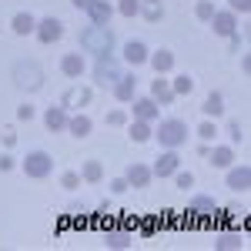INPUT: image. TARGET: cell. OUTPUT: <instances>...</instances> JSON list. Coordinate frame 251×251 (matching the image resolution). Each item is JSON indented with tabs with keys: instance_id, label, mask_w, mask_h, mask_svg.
<instances>
[{
	"instance_id": "1",
	"label": "cell",
	"mask_w": 251,
	"mask_h": 251,
	"mask_svg": "<svg viewBox=\"0 0 251 251\" xmlns=\"http://www.w3.org/2000/svg\"><path fill=\"white\" fill-rule=\"evenodd\" d=\"M77 40H80V50L84 54H94V57H111L114 47H117L111 24H87Z\"/></svg>"
},
{
	"instance_id": "2",
	"label": "cell",
	"mask_w": 251,
	"mask_h": 251,
	"mask_svg": "<svg viewBox=\"0 0 251 251\" xmlns=\"http://www.w3.org/2000/svg\"><path fill=\"white\" fill-rule=\"evenodd\" d=\"M10 80H14V87H17V91L34 94V91L44 87V67H40L37 60L20 57V60H14V67H10Z\"/></svg>"
},
{
	"instance_id": "3",
	"label": "cell",
	"mask_w": 251,
	"mask_h": 251,
	"mask_svg": "<svg viewBox=\"0 0 251 251\" xmlns=\"http://www.w3.org/2000/svg\"><path fill=\"white\" fill-rule=\"evenodd\" d=\"M154 141L161 148H181L184 141H188V124L181 121V117H168V121H161L154 127Z\"/></svg>"
},
{
	"instance_id": "4",
	"label": "cell",
	"mask_w": 251,
	"mask_h": 251,
	"mask_svg": "<svg viewBox=\"0 0 251 251\" xmlns=\"http://www.w3.org/2000/svg\"><path fill=\"white\" fill-rule=\"evenodd\" d=\"M20 171L27 174L30 181H44V177L54 174V157L47 151H27V157L20 161Z\"/></svg>"
},
{
	"instance_id": "5",
	"label": "cell",
	"mask_w": 251,
	"mask_h": 251,
	"mask_svg": "<svg viewBox=\"0 0 251 251\" xmlns=\"http://www.w3.org/2000/svg\"><path fill=\"white\" fill-rule=\"evenodd\" d=\"M121 74H124V71H121V60H117L114 54H111V57H97V64H94V80L100 84V87H114Z\"/></svg>"
},
{
	"instance_id": "6",
	"label": "cell",
	"mask_w": 251,
	"mask_h": 251,
	"mask_svg": "<svg viewBox=\"0 0 251 251\" xmlns=\"http://www.w3.org/2000/svg\"><path fill=\"white\" fill-rule=\"evenodd\" d=\"M91 97H94V91H91L87 84H71V87L64 91V97H60V107H64V111H84V107L91 104Z\"/></svg>"
},
{
	"instance_id": "7",
	"label": "cell",
	"mask_w": 251,
	"mask_h": 251,
	"mask_svg": "<svg viewBox=\"0 0 251 251\" xmlns=\"http://www.w3.org/2000/svg\"><path fill=\"white\" fill-rule=\"evenodd\" d=\"M177 168H181L177 151H174V148H161V154H157L154 164H151V174H154V177H171Z\"/></svg>"
},
{
	"instance_id": "8",
	"label": "cell",
	"mask_w": 251,
	"mask_h": 251,
	"mask_svg": "<svg viewBox=\"0 0 251 251\" xmlns=\"http://www.w3.org/2000/svg\"><path fill=\"white\" fill-rule=\"evenodd\" d=\"M34 34H37L40 44H54V40L64 37V20L54 17V14H50V17H40V20H37V30H34Z\"/></svg>"
},
{
	"instance_id": "9",
	"label": "cell",
	"mask_w": 251,
	"mask_h": 251,
	"mask_svg": "<svg viewBox=\"0 0 251 251\" xmlns=\"http://www.w3.org/2000/svg\"><path fill=\"white\" fill-rule=\"evenodd\" d=\"M111 94H114V100H121V104H131L137 94V77L134 71H124L121 77H117V84L111 87Z\"/></svg>"
},
{
	"instance_id": "10",
	"label": "cell",
	"mask_w": 251,
	"mask_h": 251,
	"mask_svg": "<svg viewBox=\"0 0 251 251\" xmlns=\"http://www.w3.org/2000/svg\"><path fill=\"white\" fill-rule=\"evenodd\" d=\"M208 24H211V30L218 34V37L238 34V14H231V10H214V17L208 20Z\"/></svg>"
},
{
	"instance_id": "11",
	"label": "cell",
	"mask_w": 251,
	"mask_h": 251,
	"mask_svg": "<svg viewBox=\"0 0 251 251\" xmlns=\"http://www.w3.org/2000/svg\"><path fill=\"white\" fill-rule=\"evenodd\" d=\"M131 114H134L137 121H151V124H154L157 114H161V107H157V100L151 94H148V97H137L134 94V100H131Z\"/></svg>"
},
{
	"instance_id": "12",
	"label": "cell",
	"mask_w": 251,
	"mask_h": 251,
	"mask_svg": "<svg viewBox=\"0 0 251 251\" xmlns=\"http://www.w3.org/2000/svg\"><path fill=\"white\" fill-rule=\"evenodd\" d=\"M228 171V177H225V184L231 188V191H248L251 188V168L248 164H231V168H225Z\"/></svg>"
},
{
	"instance_id": "13",
	"label": "cell",
	"mask_w": 251,
	"mask_h": 251,
	"mask_svg": "<svg viewBox=\"0 0 251 251\" xmlns=\"http://www.w3.org/2000/svg\"><path fill=\"white\" fill-rule=\"evenodd\" d=\"M124 181H127L131 188H148V184L154 181V174H151V168H148L144 161H131L127 171H124Z\"/></svg>"
},
{
	"instance_id": "14",
	"label": "cell",
	"mask_w": 251,
	"mask_h": 251,
	"mask_svg": "<svg viewBox=\"0 0 251 251\" xmlns=\"http://www.w3.org/2000/svg\"><path fill=\"white\" fill-rule=\"evenodd\" d=\"M91 131H94V121H91V114L74 111V114L67 117V134H71V137L84 141V137H91Z\"/></svg>"
},
{
	"instance_id": "15",
	"label": "cell",
	"mask_w": 251,
	"mask_h": 251,
	"mask_svg": "<svg viewBox=\"0 0 251 251\" xmlns=\"http://www.w3.org/2000/svg\"><path fill=\"white\" fill-rule=\"evenodd\" d=\"M121 54H124V60H127L131 67H141V64H148V57H151V50H148L144 40H127V44L121 47Z\"/></svg>"
},
{
	"instance_id": "16",
	"label": "cell",
	"mask_w": 251,
	"mask_h": 251,
	"mask_svg": "<svg viewBox=\"0 0 251 251\" xmlns=\"http://www.w3.org/2000/svg\"><path fill=\"white\" fill-rule=\"evenodd\" d=\"M67 111L60 107V104H50L47 111H44V127L50 131V134H60V131H67Z\"/></svg>"
},
{
	"instance_id": "17",
	"label": "cell",
	"mask_w": 251,
	"mask_h": 251,
	"mask_svg": "<svg viewBox=\"0 0 251 251\" xmlns=\"http://www.w3.org/2000/svg\"><path fill=\"white\" fill-rule=\"evenodd\" d=\"M151 97L157 100V107H168V104H174L177 97H174V91H171V80L164 77V74H157L154 80H151Z\"/></svg>"
},
{
	"instance_id": "18",
	"label": "cell",
	"mask_w": 251,
	"mask_h": 251,
	"mask_svg": "<svg viewBox=\"0 0 251 251\" xmlns=\"http://www.w3.org/2000/svg\"><path fill=\"white\" fill-rule=\"evenodd\" d=\"M84 71H87V60H84V54H64L60 57V74L64 77H84Z\"/></svg>"
},
{
	"instance_id": "19",
	"label": "cell",
	"mask_w": 251,
	"mask_h": 251,
	"mask_svg": "<svg viewBox=\"0 0 251 251\" xmlns=\"http://www.w3.org/2000/svg\"><path fill=\"white\" fill-rule=\"evenodd\" d=\"M10 30H14L17 37H27V34L37 30V17H34L30 10H17V14L10 17Z\"/></svg>"
},
{
	"instance_id": "20",
	"label": "cell",
	"mask_w": 251,
	"mask_h": 251,
	"mask_svg": "<svg viewBox=\"0 0 251 251\" xmlns=\"http://www.w3.org/2000/svg\"><path fill=\"white\" fill-rule=\"evenodd\" d=\"M91 24H111L114 17V7H111V0H91V7L84 10Z\"/></svg>"
},
{
	"instance_id": "21",
	"label": "cell",
	"mask_w": 251,
	"mask_h": 251,
	"mask_svg": "<svg viewBox=\"0 0 251 251\" xmlns=\"http://www.w3.org/2000/svg\"><path fill=\"white\" fill-rule=\"evenodd\" d=\"M148 64L154 67V74H171L174 71V50L161 47V50H154V54L148 57Z\"/></svg>"
},
{
	"instance_id": "22",
	"label": "cell",
	"mask_w": 251,
	"mask_h": 251,
	"mask_svg": "<svg viewBox=\"0 0 251 251\" xmlns=\"http://www.w3.org/2000/svg\"><path fill=\"white\" fill-rule=\"evenodd\" d=\"M127 137H131V141H134V144H148V141H151V137H154V127H151V121H131V124H127Z\"/></svg>"
},
{
	"instance_id": "23",
	"label": "cell",
	"mask_w": 251,
	"mask_h": 251,
	"mask_svg": "<svg viewBox=\"0 0 251 251\" xmlns=\"http://www.w3.org/2000/svg\"><path fill=\"white\" fill-rule=\"evenodd\" d=\"M208 164H211V168H231L234 164V148L231 144H218L214 151H208Z\"/></svg>"
},
{
	"instance_id": "24",
	"label": "cell",
	"mask_w": 251,
	"mask_h": 251,
	"mask_svg": "<svg viewBox=\"0 0 251 251\" xmlns=\"http://www.w3.org/2000/svg\"><path fill=\"white\" fill-rule=\"evenodd\" d=\"M201 114L204 117H221L225 114V94H221V91H211V94L204 97V104H201Z\"/></svg>"
},
{
	"instance_id": "25",
	"label": "cell",
	"mask_w": 251,
	"mask_h": 251,
	"mask_svg": "<svg viewBox=\"0 0 251 251\" xmlns=\"http://www.w3.org/2000/svg\"><path fill=\"white\" fill-rule=\"evenodd\" d=\"M137 14L148 20V24H157V20H164V3L161 0H141Z\"/></svg>"
},
{
	"instance_id": "26",
	"label": "cell",
	"mask_w": 251,
	"mask_h": 251,
	"mask_svg": "<svg viewBox=\"0 0 251 251\" xmlns=\"http://www.w3.org/2000/svg\"><path fill=\"white\" fill-rule=\"evenodd\" d=\"M80 181H87V184H97V181H104V164L100 161H84L80 164Z\"/></svg>"
},
{
	"instance_id": "27",
	"label": "cell",
	"mask_w": 251,
	"mask_h": 251,
	"mask_svg": "<svg viewBox=\"0 0 251 251\" xmlns=\"http://www.w3.org/2000/svg\"><path fill=\"white\" fill-rule=\"evenodd\" d=\"M104 245H107V248H131V245H134V234L131 231H107L104 234Z\"/></svg>"
},
{
	"instance_id": "28",
	"label": "cell",
	"mask_w": 251,
	"mask_h": 251,
	"mask_svg": "<svg viewBox=\"0 0 251 251\" xmlns=\"http://www.w3.org/2000/svg\"><path fill=\"white\" fill-rule=\"evenodd\" d=\"M188 204H191V211H198V214H214V208H218L211 194H191Z\"/></svg>"
},
{
	"instance_id": "29",
	"label": "cell",
	"mask_w": 251,
	"mask_h": 251,
	"mask_svg": "<svg viewBox=\"0 0 251 251\" xmlns=\"http://www.w3.org/2000/svg\"><path fill=\"white\" fill-rule=\"evenodd\" d=\"M171 91H174V97H188L194 91V77L191 74H177V77L171 80Z\"/></svg>"
},
{
	"instance_id": "30",
	"label": "cell",
	"mask_w": 251,
	"mask_h": 251,
	"mask_svg": "<svg viewBox=\"0 0 251 251\" xmlns=\"http://www.w3.org/2000/svg\"><path fill=\"white\" fill-rule=\"evenodd\" d=\"M194 134L201 137V141H204V144H211L214 137H218V127H214V117H204V121H201V124H198V131H194Z\"/></svg>"
},
{
	"instance_id": "31",
	"label": "cell",
	"mask_w": 251,
	"mask_h": 251,
	"mask_svg": "<svg viewBox=\"0 0 251 251\" xmlns=\"http://www.w3.org/2000/svg\"><path fill=\"white\" fill-rule=\"evenodd\" d=\"M194 17L208 24V20L214 17V0H198V3H194Z\"/></svg>"
},
{
	"instance_id": "32",
	"label": "cell",
	"mask_w": 251,
	"mask_h": 251,
	"mask_svg": "<svg viewBox=\"0 0 251 251\" xmlns=\"http://www.w3.org/2000/svg\"><path fill=\"white\" fill-rule=\"evenodd\" d=\"M241 245H245V241H241V234L228 231V234H221V238H218V245H214V248H218V251H228V248H241Z\"/></svg>"
},
{
	"instance_id": "33",
	"label": "cell",
	"mask_w": 251,
	"mask_h": 251,
	"mask_svg": "<svg viewBox=\"0 0 251 251\" xmlns=\"http://www.w3.org/2000/svg\"><path fill=\"white\" fill-rule=\"evenodd\" d=\"M137 7H141V0H117V14L121 17H137Z\"/></svg>"
},
{
	"instance_id": "34",
	"label": "cell",
	"mask_w": 251,
	"mask_h": 251,
	"mask_svg": "<svg viewBox=\"0 0 251 251\" xmlns=\"http://www.w3.org/2000/svg\"><path fill=\"white\" fill-rule=\"evenodd\" d=\"M171 177H174V184H177L181 191H188V188H194V174H191V171H181V168H177V171H174Z\"/></svg>"
},
{
	"instance_id": "35",
	"label": "cell",
	"mask_w": 251,
	"mask_h": 251,
	"mask_svg": "<svg viewBox=\"0 0 251 251\" xmlns=\"http://www.w3.org/2000/svg\"><path fill=\"white\" fill-rule=\"evenodd\" d=\"M228 141H231V148L245 141V127H241V121H231V124H228Z\"/></svg>"
},
{
	"instance_id": "36",
	"label": "cell",
	"mask_w": 251,
	"mask_h": 251,
	"mask_svg": "<svg viewBox=\"0 0 251 251\" xmlns=\"http://www.w3.org/2000/svg\"><path fill=\"white\" fill-rule=\"evenodd\" d=\"M104 121H107L111 127H124V124H127V111H124V107H117V111H111Z\"/></svg>"
},
{
	"instance_id": "37",
	"label": "cell",
	"mask_w": 251,
	"mask_h": 251,
	"mask_svg": "<svg viewBox=\"0 0 251 251\" xmlns=\"http://www.w3.org/2000/svg\"><path fill=\"white\" fill-rule=\"evenodd\" d=\"M77 184H80V174H77V171H64V174H60V188H67V191H74Z\"/></svg>"
},
{
	"instance_id": "38",
	"label": "cell",
	"mask_w": 251,
	"mask_h": 251,
	"mask_svg": "<svg viewBox=\"0 0 251 251\" xmlns=\"http://www.w3.org/2000/svg\"><path fill=\"white\" fill-rule=\"evenodd\" d=\"M34 117H37V107H34V104H20L17 107V121H27V124H30Z\"/></svg>"
},
{
	"instance_id": "39",
	"label": "cell",
	"mask_w": 251,
	"mask_h": 251,
	"mask_svg": "<svg viewBox=\"0 0 251 251\" xmlns=\"http://www.w3.org/2000/svg\"><path fill=\"white\" fill-rule=\"evenodd\" d=\"M231 14H251V0H228Z\"/></svg>"
},
{
	"instance_id": "40",
	"label": "cell",
	"mask_w": 251,
	"mask_h": 251,
	"mask_svg": "<svg viewBox=\"0 0 251 251\" xmlns=\"http://www.w3.org/2000/svg\"><path fill=\"white\" fill-rule=\"evenodd\" d=\"M17 168V157L14 154H0V171H14Z\"/></svg>"
},
{
	"instance_id": "41",
	"label": "cell",
	"mask_w": 251,
	"mask_h": 251,
	"mask_svg": "<svg viewBox=\"0 0 251 251\" xmlns=\"http://www.w3.org/2000/svg\"><path fill=\"white\" fill-rule=\"evenodd\" d=\"M127 188H131V184H127L124 177H114V181H111V191H114V194H124Z\"/></svg>"
},
{
	"instance_id": "42",
	"label": "cell",
	"mask_w": 251,
	"mask_h": 251,
	"mask_svg": "<svg viewBox=\"0 0 251 251\" xmlns=\"http://www.w3.org/2000/svg\"><path fill=\"white\" fill-rule=\"evenodd\" d=\"M14 141H17V134H14V131H3V144H7V148H14Z\"/></svg>"
},
{
	"instance_id": "43",
	"label": "cell",
	"mask_w": 251,
	"mask_h": 251,
	"mask_svg": "<svg viewBox=\"0 0 251 251\" xmlns=\"http://www.w3.org/2000/svg\"><path fill=\"white\" fill-rule=\"evenodd\" d=\"M71 7H77V10H87V7H91V0H71Z\"/></svg>"
}]
</instances>
